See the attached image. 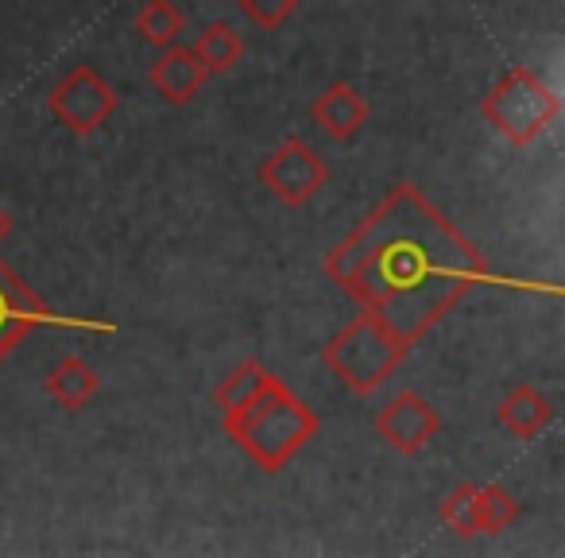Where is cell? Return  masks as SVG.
<instances>
[{
	"label": "cell",
	"mask_w": 565,
	"mask_h": 558,
	"mask_svg": "<svg viewBox=\"0 0 565 558\" xmlns=\"http://www.w3.org/2000/svg\"><path fill=\"white\" fill-rule=\"evenodd\" d=\"M477 493H480V485L465 481V485H457L454 493L441 501V524H446L449 531L461 535V539L480 535V501H477Z\"/></svg>",
	"instance_id": "16"
},
{
	"label": "cell",
	"mask_w": 565,
	"mask_h": 558,
	"mask_svg": "<svg viewBox=\"0 0 565 558\" xmlns=\"http://www.w3.org/2000/svg\"><path fill=\"white\" fill-rule=\"evenodd\" d=\"M259 182L279 198L282 206H307L310 198H318L330 182V167L318 156L310 144H302L299 136L282 140L264 164L256 167Z\"/></svg>",
	"instance_id": "6"
},
{
	"label": "cell",
	"mask_w": 565,
	"mask_h": 558,
	"mask_svg": "<svg viewBox=\"0 0 565 558\" xmlns=\"http://www.w3.org/2000/svg\"><path fill=\"white\" fill-rule=\"evenodd\" d=\"M51 318V307L32 292V287L0 260V365L9 361V354L35 330L40 323Z\"/></svg>",
	"instance_id": "8"
},
{
	"label": "cell",
	"mask_w": 565,
	"mask_h": 558,
	"mask_svg": "<svg viewBox=\"0 0 565 558\" xmlns=\"http://www.w3.org/2000/svg\"><path fill=\"white\" fill-rule=\"evenodd\" d=\"M9 233H12V218H9V210H0V244H4Z\"/></svg>",
	"instance_id": "19"
},
{
	"label": "cell",
	"mask_w": 565,
	"mask_h": 558,
	"mask_svg": "<svg viewBox=\"0 0 565 558\" xmlns=\"http://www.w3.org/2000/svg\"><path fill=\"white\" fill-rule=\"evenodd\" d=\"M326 275L364 315L418 346L492 272L484 252L403 182L326 252Z\"/></svg>",
	"instance_id": "1"
},
{
	"label": "cell",
	"mask_w": 565,
	"mask_h": 558,
	"mask_svg": "<svg viewBox=\"0 0 565 558\" xmlns=\"http://www.w3.org/2000/svg\"><path fill=\"white\" fill-rule=\"evenodd\" d=\"M43 388H47L51 400L63 403L66 411H82L97 396V388H102V377H97L94 365L82 361V357H63V361H58L55 369L47 372Z\"/></svg>",
	"instance_id": "12"
},
{
	"label": "cell",
	"mask_w": 565,
	"mask_h": 558,
	"mask_svg": "<svg viewBox=\"0 0 565 558\" xmlns=\"http://www.w3.org/2000/svg\"><path fill=\"white\" fill-rule=\"evenodd\" d=\"M194 51H198V59H202V66L210 74H228L244 59V40L236 35L233 24L217 20V24H210L202 35H198Z\"/></svg>",
	"instance_id": "13"
},
{
	"label": "cell",
	"mask_w": 565,
	"mask_h": 558,
	"mask_svg": "<svg viewBox=\"0 0 565 558\" xmlns=\"http://www.w3.org/2000/svg\"><path fill=\"white\" fill-rule=\"evenodd\" d=\"M310 117H315V125L326 128L333 140H353V136L364 128V120H369V105H364V97L356 86L333 82V86H326L322 94L315 97Z\"/></svg>",
	"instance_id": "10"
},
{
	"label": "cell",
	"mask_w": 565,
	"mask_h": 558,
	"mask_svg": "<svg viewBox=\"0 0 565 558\" xmlns=\"http://www.w3.org/2000/svg\"><path fill=\"white\" fill-rule=\"evenodd\" d=\"M495 419H500L503 431H511L515 439L531 442V439H539V434L546 431L550 423H554V403H550L546 396L539 392V388L515 385L500 400V408H495Z\"/></svg>",
	"instance_id": "11"
},
{
	"label": "cell",
	"mask_w": 565,
	"mask_h": 558,
	"mask_svg": "<svg viewBox=\"0 0 565 558\" xmlns=\"http://www.w3.org/2000/svg\"><path fill=\"white\" fill-rule=\"evenodd\" d=\"M148 82L167 105H186L202 94V86L210 82V71L202 66L194 48H163L159 59L148 66Z\"/></svg>",
	"instance_id": "9"
},
{
	"label": "cell",
	"mask_w": 565,
	"mask_h": 558,
	"mask_svg": "<svg viewBox=\"0 0 565 558\" xmlns=\"http://www.w3.org/2000/svg\"><path fill=\"white\" fill-rule=\"evenodd\" d=\"M271 380V372L264 369L259 361H244V365H236L233 372H228L225 380L217 385V392H213V400H217V408L221 411H233V408H241V403H248L252 396L259 392V388Z\"/></svg>",
	"instance_id": "15"
},
{
	"label": "cell",
	"mask_w": 565,
	"mask_h": 558,
	"mask_svg": "<svg viewBox=\"0 0 565 558\" xmlns=\"http://www.w3.org/2000/svg\"><path fill=\"white\" fill-rule=\"evenodd\" d=\"M221 423L264 473H279L318 434V415L279 377L267 380L248 403L221 411Z\"/></svg>",
	"instance_id": "2"
},
{
	"label": "cell",
	"mask_w": 565,
	"mask_h": 558,
	"mask_svg": "<svg viewBox=\"0 0 565 558\" xmlns=\"http://www.w3.org/2000/svg\"><path fill=\"white\" fill-rule=\"evenodd\" d=\"M376 431L392 442L399 454L415 457L430 446V439L441 431L438 411L430 408V400H423L418 392H399L395 400H387L376 415Z\"/></svg>",
	"instance_id": "7"
},
{
	"label": "cell",
	"mask_w": 565,
	"mask_h": 558,
	"mask_svg": "<svg viewBox=\"0 0 565 558\" xmlns=\"http://www.w3.org/2000/svg\"><path fill=\"white\" fill-rule=\"evenodd\" d=\"M484 120L511 144H534L550 128V120L562 113L557 94L531 71V66H511L480 102Z\"/></svg>",
	"instance_id": "4"
},
{
	"label": "cell",
	"mask_w": 565,
	"mask_h": 558,
	"mask_svg": "<svg viewBox=\"0 0 565 558\" xmlns=\"http://www.w3.org/2000/svg\"><path fill=\"white\" fill-rule=\"evenodd\" d=\"M477 501H480V535L508 531L519 519V501L503 485H480Z\"/></svg>",
	"instance_id": "17"
},
{
	"label": "cell",
	"mask_w": 565,
	"mask_h": 558,
	"mask_svg": "<svg viewBox=\"0 0 565 558\" xmlns=\"http://www.w3.org/2000/svg\"><path fill=\"white\" fill-rule=\"evenodd\" d=\"M117 105H120L117 90H113L89 63L74 66V71L47 94L51 117L63 128H71L74 136H94L97 128L117 113Z\"/></svg>",
	"instance_id": "5"
},
{
	"label": "cell",
	"mask_w": 565,
	"mask_h": 558,
	"mask_svg": "<svg viewBox=\"0 0 565 558\" xmlns=\"http://www.w3.org/2000/svg\"><path fill=\"white\" fill-rule=\"evenodd\" d=\"M407 354H411L407 341H399L380 318L364 315V310L345 326V330H338L322 346L326 369L356 396L376 392V388L399 369Z\"/></svg>",
	"instance_id": "3"
},
{
	"label": "cell",
	"mask_w": 565,
	"mask_h": 558,
	"mask_svg": "<svg viewBox=\"0 0 565 558\" xmlns=\"http://www.w3.org/2000/svg\"><path fill=\"white\" fill-rule=\"evenodd\" d=\"M182 24H186V17H182V9L174 0H148V4L136 12V32L156 51L174 48L182 35Z\"/></svg>",
	"instance_id": "14"
},
{
	"label": "cell",
	"mask_w": 565,
	"mask_h": 558,
	"mask_svg": "<svg viewBox=\"0 0 565 558\" xmlns=\"http://www.w3.org/2000/svg\"><path fill=\"white\" fill-rule=\"evenodd\" d=\"M241 12L264 32H279L299 12V0H241Z\"/></svg>",
	"instance_id": "18"
}]
</instances>
